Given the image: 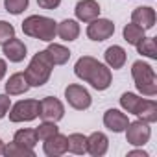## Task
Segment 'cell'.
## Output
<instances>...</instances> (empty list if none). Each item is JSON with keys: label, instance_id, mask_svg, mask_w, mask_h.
<instances>
[{"label": "cell", "instance_id": "cell-4", "mask_svg": "<svg viewBox=\"0 0 157 157\" xmlns=\"http://www.w3.org/2000/svg\"><path fill=\"white\" fill-rule=\"evenodd\" d=\"M131 76H133V82L137 91L146 96V98H153L157 94V76L155 70L150 63L139 59L131 65Z\"/></svg>", "mask_w": 157, "mask_h": 157}, {"label": "cell", "instance_id": "cell-24", "mask_svg": "<svg viewBox=\"0 0 157 157\" xmlns=\"http://www.w3.org/2000/svg\"><path fill=\"white\" fill-rule=\"evenodd\" d=\"M4 155L6 157H35V151H33V148L22 146V144L11 140L10 144L4 146Z\"/></svg>", "mask_w": 157, "mask_h": 157}, {"label": "cell", "instance_id": "cell-33", "mask_svg": "<svg viewBox=\"0 0 157 157\" xmlns=\"http://www.w3.org/2000/svg\"><path fill=\"white\" fill-rule=\"evenodd\" d=\"M128 157H148V153L144 150H131L128 151Z\"/></svg>", "mask_w": 157, "mask_h": 157}, {"label": "cell", "instance_id": "cell-30", "mask_svg": "<svg viewBox=\"0 0 157 157\" xmlns=\"http://www.w3.org/2000/svg\"><path fill=\"white\" fill-rule=\"evenodd\" d=\"M11 107V98L10 94H0V120L4 117H8V111Z\"/></svg>", "mask_w": 157, "mask_h": 157}, {"label": "cell", "instance_id": "cell-2", "mask_svg": "<svg viewBox=\"0 0 157 157\" xmlns=\"http://www.w3.org/2000/svg\"><path fill=\"white\" fill-rule=\"evenodd\" d=\"M54 63L48 56L46 50H39L32 61L28 63L26 70H24V76H26V80L30 83V87H43L48 80H50V76H52V70H54Z\"/></svg>", "mask_w": 157, "mask_h": 157}, {"label": "cell", "instance_id": "cell-28", "mask_svg": "<svg viewBox=\"0 0 157 157\" xmlns=\"http://www.w3.org/2000/svg\"><path fill=\"white\" fill-rule=\"evenodd\" d=\"M30 0H4V8L11 15H21L24 10H28Z\"/></svg>", "mask_w": 157, "mask_h": 157}, {"label": "cell", "instance_id": "cell-13", "mask_svg": "<svg viewBox=\"0 0 157 157\" xmlns=\"http://www.w3.org/2000/svg\"><path fill=\"white\" fill-rule=\"evenodd\" d=\"M2 54H4V57L10 59L11 63H21V61H24V57L28 56V48H26V44H24L21 39L13 37V39H10L6 44H2Z\"/></svg>", "mask_w": 157, "mask_h": 157}, {"label": "cell", "instance_id": "cell-25", "mask_svg": "<svg viewBox=\"0 0 157 157\" xmlns=\"http://www.w3.org/2000/svg\"><path fill=\"white\" fill-rule=\"evenodd\" d=\"M137 52L144 57H150V59H157V48H155V39L153 37H142L137 44H135Z\"/></svg>", "mask_w": 157, "mask_h": 157}, {"label": "cell", "instance_id": "cell-10", "mask_svg": "<svg viewBox=\"0 0 157 157\" xmlns=\"http://www.w3.org/2000/svg\"><path fill=\"white\" fill-rule=\"evenodd\" d=\"M100 4L96 0H80L74 8V13H76V19L80 22H91L94 19L100 17Z\"/></svg>", "mask_w": 157, "mask_h": 157}, {"label": "cell", "instance_id": "cell-14", "mask_svg": "<svg viewBox=\"0 0 157 157\" xmlns=\"http://www.w3.org/2000/svg\"><path fill=\"white\" fill-rule=\"evenodd\" d=\"M155 21H157L155 10L150 6H140L131 11V22H135L137 26H140L144 30H151L155 26Z\"/></svg>", "mask_w": 157, "mask_h": 157}, {"label": "cell", "instance_id": "cell-19", "mask_svg": "<svg viewBox=\"0 0 157 157\" xmlns=\"http://www.w3.org/2000/svg\"><path fill=\"white\" fill-rule=\"evenodd\" d=\"M46 52H48V56H50L54 65H65L70 59V50L67 46L59 44V43H48Z\"/></svg>", "mask_w": 157, "mask_h": 157}, {"label": "cell", "instance_id": "cell-23", "mask_svg": "<svg viewBox=\"0 0 157 157\" xmlns=\"http://www.w3.org/2000/svg\"><path fill=\"white\" fill-rule=\"evenodd\" d=\"M122 35H124V41L128 43V44H137L144 35H146V30L144 28H140V26H137L135 22H129V24H126L124 26V30H122Z\"/></svg>", "mask_w": 157, "mask_h": 157}, {"label": "cell", "instance_id": "cell-8", "mask_svg": "<svg viewBox=\"0 0 157 157\" xmlns=\"http://www.w3.org/2000/svg\"><path fill=\"white\" fill-rule=\"evenodd\" d=\"M39 117L43 120L59 122L65 117V105L56 96H44L43 100H39Z\"/></svg>", "mask_w": 157, "mask_h": 157}, {"label": "cell", "instance_id": "cell-12", "mask_svg": "<svg viewBox=\"0 0 157 157\" xmlns=\"http://www.w3.org/2000/svg\"><path fill=\"white\" fill-rule=\"evenodd\" d=\"M43 151L48 157H61L68 151V142H67V135L56 133L54 137L43 140Z\"/></svg>", "mask_w": 157, "mask_h": 157}, {"label": "cell", "instance_id": "cell-9", "mask_svg": "<svg viewBox=\"0 0 157 157\" xmlns=\"http://www.w3.org/2000/svg\"><path fill=\"white\" fill-rule=\"evenodd\" d=\"M89 26H87V37L91 39V41H96V43H102V41H105V39H109V37H113V33H115V24L109 21V19H94V21H91V22H87Z\"/></svg>", "mask_w": 157, "mask_h": 157}, {"label": "cell", "instance_id": "cell-15", "mask_svg": "<svg viewBox=\"0 0 157 157\" xmlns=\"http://www.w3.org/2000/svg\"><path fill=\"white\" fill-rule=\"evenodd\" d=\"M107 150H109V139L105 133L94 131L87 137V153H91L93 157H102L107 153Z\"/></svg>", "mask_w": 157, "mask_h": 157}, {"label": "cell", "instance_id": "cell-18", "mask_svg": "<svg viewBox=\"0 0 157 157\" xmlns=\"http://www.w3.org/2000/svg\"><path fill=\"white\" fill-rule=\"evenodd\" d=\"M80 24H78V21L74 19H65L57 24V37L65 43H72L76 41L78 37H80Z\"/></svg>", "mask_w": 157, "mask_h": 157}, {"label": "cell", "instance_id": "cell-34", "mask_svg": "<svg viewBox=\"0 0 157 157\" xmlns=\"http://www.w3.org/2000/svg\"><path fill=\"white\" fill-rule=\"evenodd\" d=\"M4 146H6V142L0 139V155H4Z\"/></svg>", "mask_w": 157, "mask_h": 157}, {"label": "cell", "instance_id": "cell-21", "mask_svg": "<svg viewBox=\"0 0 157 157\" xmlns=\"http://www.w3.org/2000/svg\"><path fill=\"white\" fill-rule=\"evenodd\" d=\"M135 117H139L140 120H144L148 124L157 122V102L151 100V98H144V102H142V105H140V109Z\"/></svg>", "mask_w": 157, "mask_h": 157}, {"label": "cell", "instance_id": "cell-6", "mask_svg": "<svg viewBox=\"0 0 157 157\" xmlns=\"http://www.w3.org/2000/svg\"><path fill=\"white\" fill-rule=\"evenodd\" d=\"M65 98H67V104L76 109V111H85L91 107L93 104V98H91V93L80 85V83H70L65 87Z\"/></svg>", "mask_w": 157, "mask_h": 157}, {"label": "cell", "instance_id": "cell-31", "mask_svg": "<svg viewBox=\"0 0 157 157\" xmlns=\"http://www.w3.org/2000/svg\"><path fill=\"white\" fill-rule=\"evenodd\" d=\"M61 0H37V6L43 8V10H56L59 8Z\"/></svg>", "mask_w": 157, "mask_h": 157}, {"label": "cell", "instance_id": "cell-26", "mask_svg": "<svg viewBox=\"0 0 157 157\" xmlns=\"http://www.w3.org/2000/svg\"><path fill=\"white\" fill-rule=\"evenodd\" d=\"M13 140H15V142H19V144H22V146H28V148H35V144L39 142L35 129H30V128L19 129V131L15 133Z\"/></svg>", "mask_w": 157, "mask_h": 157}, {"label": "cell", "instance_id": "cell-7", "mask_svg": "<svg viewBox=\"0 0 157 157\" xmlns=\"http://www.w3.org/2000/svg\"><path fill=\"white\" fill-rule=\"evenodd\" d=\"M124 133H126V140L131 146H144L151 137V128H150L148 122L139 118V120L129 122L128 128L124 129Z\"/></svg>", "mask_w": 157, "mask_h": 157}, {"label": "cell", "instance_id": "cell-17", "mask_svg": "<svg viewBox=\"0 0 157 157\" xmlns=\"http://www.w3.org/2000/svg\"><path fill=\"white\" fill-rule=\"evenodd\" d=\"M30 89V83L26 80L24 72H15L10 76V80L6 82V94L10 96H19V94H24L28 93Z\"/></svg>", "mask_w": 157, "mask_h": 157}, {"label": "cell", "instance_id": "cell-16", "mask_svg": "<svg viewBox=\"0 0 157 157\" xmlns=\"http://www.w3.org/2000/svg\"><path fill=\"white\" fill-rule=\"evenodd\" d=\"M104 59H105V65H107L109 68L118 70V68H122V67L126 65L128 54H126V50H124L122 46L113 44V46H109V48L104 52Z\"/></svg>", "mask_w": 157, "mask_h": 157}, {"label": "cell", "instance_id": "cell-29", "mask_svg": "<svg viewBox=\"0 0 157 157\" xmlns=\"http://www.w3.org/2000/svg\"><path fill=\"white\" fill-rule=\"evenodd\" d=\"M13 37H15V26L6 21H0V46L6 44Z\"/></svg>", "mask_w": 157, "mask_h": 157}, {"label": "cell", "instance_id": "cell-22", "mask_svg": "<svg viewBox=\"0 0 157 157\" xmlns=\"http://www.w3.org/2000/svg\"><path fill=\"white\" fill-rule=\"evenodd\" d=\"M68 142V151L74 155H83L87 153V137L83 133H70L67 137Z\"/></svg>", "mask_w": 157, "mask_h": 157}, {"label": "cell", "instance_id": "cell-20", "mask_svg": "<svg viewBox=\"0 0 157 157\" xmlns=\"http://www.w3.org/2000/svg\"><path fill=\"white\" fill-rule=\"evenodd\" d=\"M142 102H144V98L139 96V94H135V93H124L120 96V107L126 113H131V115H137L139 113Z\"/></svg>", "mask_w": 157, "mask_h": 157}, {"label": "cell", "instance_id": "cell-3", "mask_svg": "<svg viewBox=\"0 0 157 157\" xmlns=\"http://www.w3.org/2000/svg\"><path fill=\"white\" fill-rule=\"evenodd\" d=\"M22 32L28 37L39 39L44 43H52L57 35V22L44 15H30L22 22Z\"/></svg>", "mask_w": 157, "mask_h": 157}, {"label": "cell", "instance_id": "cell-32", "mask_svg": "<svg viewBox=\"0 0 157 157\" xmlns=\"http://www.w3.org/2000/svg\"><path fill=\"white\" fill-rule=\"evenodd\" d=\"M6 72H8V63H6V59H0V82L4 80Z\"/></svg>", "mask_w": 157, "mask_h": 157}, {"label": "cell", "instance_id": "cell-27", "mask_svg": "<svg viewBox=\"0 0 157 157\" xmlns=\"http://www.w3.org/2000/svg\"><path fill=\"white\" fill-rule=\"evenodd\" d=\"M35 133H37V139L39 140H46L50 137H54L56 133H59V128H57V122H50V120H43L39 124V128H35Z\"/></svg>", "mask_w": 157, "mask_h": 157}, {"label": "cell", "instance_id": "cell-1", "mask_svg": "<svg viewBox=\"0 0 157 157\" xmlns=\"http://www.w3.org/2000/svg\"><path fill=\"white\" fill-rule=\"evenodd\" d=\"M74 74L82 82L91 83L93 89L96 91H105L113 83V74L111 68L105 63H100L93 56H82L74 65Z\"/></svg>", "mask_w": 157, "mask_h": 157}, {"label": "cell", "instance_id": "cell-11", "mask_svg": "<svg viewBox=\"0 0 157 157\" xmlns=\"http://www.w3.org/2000/svg\"><path fill=\"white\" fill-rule=\"evenodd\" d=\"M128 124H129V118L120 109H107L104 113V126L113 133H124Z\"/></svg>", "mask_w": 157, "mask_h": 157}, {"label": "cell", "instance_id": "cell-5", "mask_svg": "<svg viewBox=\"0 0 157 157\" xmlns=\"http://www.w3.org/2000/svg\"><path fill=\"white\" fill-rule=\"evenodd\" d=\"M10 120L19 124V122H32L39 117V100H19L17 104H13L8 111Z\"/></svg>", "mask_w": 157, "mask_h": 157}]
</instances>
